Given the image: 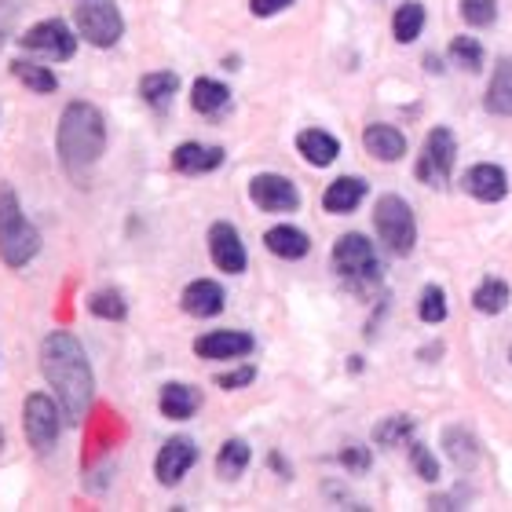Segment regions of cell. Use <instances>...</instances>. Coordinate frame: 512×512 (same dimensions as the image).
Instances as JSON below:
<instances>
[{"mask_svg":"<svg viewBox=\"0 0 512 512\" xmlns=\"http://www.w3.org/2000/svg\"><path fill=\"white\" fill-rule=\"evenodd\" d=\"M41 370L48 377V384L55 388L59 403H63V414L70 421H81L92 406V366L85 359V348L77 341L74 333H52L44 337L41 344Z\"/></svg>","mask_w":512,"mask_h":512,"instance_id":"6da1fadb","label":"cell"},{"mask_svg":"<svg viewBox=\"0 0 512 512\" xmlns=\"http://www.w3.org/2000/svg\"><path fill=\"white\" fill-rule=\"evenodd\" d=\"M107 147V121L92 103H70L59 118V158L70 176H85Z\"/></svg>","mask_w":512,"mask_h":512,"instance_id":"7a4b0ae2","label":"cell"},{"mask_svg":"<svg viewBox=\"0 0 512 512\" xmlns=\"http://www.w3.org/2000/svg\"><path fill=\"white\" fill-rule=\"evenodd\" d=\"M41 249V238L33 224L22 216L19 194L11 187H0V260L8 267H26Z\"/></svg>","mask_w":512,"mask_h":512,"instance_id":"3957f363","label":"cell"},{"mask_svg":"<svg viewBox=\"0 0 512 512\" xmlns=\"http://www.w3.org/2000/svg\"><path fill=\"white\" fill-rule=\"evenodd\" d=\"M374 224H377V235L395 256H406L414 249L417 242V224H414V209L399 198V194H384L381 202H377V213H374Z\"/></svg>","mask_w":512,"mask_h":512,"instance_id":"277c9868","label":"cell"},{"mask_svg":"<svg viewBox=\"0 0 512 512\" xmlns=\"http://www.w3.org/2000/svg\"><path fill=\"white\" fill-rule=\"evenodd\" d=\"M333 267L348 278L352 286H374L381 278V264H377L374 246L366 242V235H344L333 246Z\"/></svg>","mask_w":512,"mask_h":512,"instance_id":"5b68a950","label":"cell"},{"mask_svg":"<svg viewBox=\"0 0 512 512\" xmlns=\"http://www.w3.org/2000/svg\"><path fill=\"white\" fill-rule=\"evenodd\" d=\"M77 33H81L88 44H96V48H114V44L121 41V33H125L118 4H114V0L81 4V8H77Z\"/></svg>","mask_w":512,"mask_h":512,"instance_id":"8992f818","label":"cell"},{"mask_svg":"<svg viewBox=\"0 0 512 512\" xmlns=\"http://www.w3.org/2000/svg\"><path fill=\"white\" fill-rule=\"evenodd\" d=\"M454 158H458L454 132L450 128H432L425 139V150H421V161H417V180L443 187L450 180V172H454Z\"/></svg>","mask_w":512,"mask_h":512,"instance_id":"52a82bcc","label":"cell"},{"mask_svg":"<svg viewBox=\"0 0 512 512\" xmlns=\"http://www.w3.org/2000/svg\"><path fill=\"white\" fill-rule=\"evenodd\" d=\"M22 48L41 55L44 63H66V59H74L77 41L74 33L66 30V22L52 19V22H37L33 30L22 33Z\"/></svg>","mask_w":512,"mask_h":512,"instance_id":"ba28073f","label":"cell"},{"mask_svg":"<svg viewBox=\"0 0 512 512\" xmlns=\"http://www.w3.org/2000/svg\"><path fill=\"white\" fill-rule=\"evenodd\" d=\"M63 428V414L55 399H48L44 392H33L26 399V436H30L33 450H52Z\"/></svg>","mask_w":512,"mask_h":512,"instance_id":"9c48e42d","label":"cell"},{"mask_svg":"<svg viewBox=\"0 0 512 512\" xmlns=\"http://www.w3.org/2000/svg\"><path fill=\"white\" fill-rule=\"evenodd\" d=\"M249 194L253 202L264 209V213H293L300 205L297 187L286 180V176H275V172H260L249 180Z\"/></svg>","mask_w":512,"mask_h":512,"instance_id":"30bf717a","label":"cell"},{"mask_svg":"<svg viewBox=\"0 0 512 512\" xmlns=\"http://www.w3.org/2000/svg\"><path fill=\"white\" fill-rule=\"evenodd\" d=\"M194 461H198V447H194L191 439L176 436L161 447L158 461H154V476H158V483H165V487H176V483L191 472Z\"/></svg>","mask_w":512,"mask_h":512,"instance_id":"8fae6325","label":"cell"},{"mask_svg":"<svg viewBox=\"0 0 512 512\" xmlns=\"http://www.w3.org/2000/svg\"><path fill=\"white\" fill-rule=\"evenodd\" d=\"M209 253H213V264L227 275H242L246 271V246L231 224H213L209 227Z\"/></svg>","mask_w":512,"mask_h":512,"instance_id":"7c38bea8","label":"cell"},{"mask_svg":"<svg viewBox=\"0 0 512 512\" xmlns=\"http://www.w3.org/2000/svg\"><path fill=\"white\" fill-rule=\"evenodd\" d=\"M194 352L202 359H238V355L253 352V337L238 330H216V333H202L194 341Z\"/></svg>","mask_w":512,"mask_h":512,"instance_id":"4fadbf2b","label":"cell"},{"mask_svg":"<svg viewBox=\"0 0 512 512\" xmlns=\"http://www.w3.org/2000/svg\"><path fill=\"white\" fill-rule=\"evenodd\" d=\"M465 191L476 202H502L505 194H509V176L498 165H472L465 172Z\"/></svg>","mask_w":512,"mask_h":512,"instance_id":"5bb4252c","label":"cell"},{"mask_svg":"<svg viewBox=\"0 0 512 512\" xmlns=\"http://www.w3.org/2000/svg\"><path fill=\"white\" fill-rule=\"evenodd\" d=\"M172 165L183 176H202V172H213L224 165V150L202 147V143H180V147L172 150Z\"/></svg>","mask_w":512,"mask_h":512,"instance_id":"9a60e30c","label":"cell"},{"mask_svg":"<svg viewBox=\"0 0 512 512\" xmlns=\"http://www.w3.org/2000/svg\"><path fill=\"white\" fill-rule=\"evenodd\" d=\"M183 311L194 315V319H213L224 311V289L216 286V282H191V286L183 289Z\"/></svg>","mask_w":512,"mask_h":512,"instance_id":"2e32d148","label":"cell"},{"mask_svg":"<svg viewBox=\"0 0 512 512\" xmlns=\"http://www.w3.org/2000/svg\"><path fill=\"white\" fill-rule=\"evenodd\" d=\"M366 198V183L355 180V176H341V180H333L322 194V209L326 213H352L359 209V202Z\"/></svg>","mask_w":512,"mask_h":512,"instance_id":"e0dca14e","label":"cell"},{"mask_svg":"<svg viewBox=\"0 0 512 512\" xmlns=\"http://www.w3.org/2000/svg\"><path fill=\"white\" fill-rule=\"evenodd\" d=\"M363 143L377 161H399L406 154L403 132H399V128H392V125H370L363 132Z\"/></svg>","mask_w":512,"mask_h":512,"instance_id":"ac0fdd59","label":"cell"},{"mask_svg":"<svg viewBox=\"0 0 512 512\" xmlns=\"http://www.w3.org/2000/svg\"><path fill=\"white\" fill-rule=\"evenodd\" d=\"M198 406H202V392L198 388H187V384H176V381L161 388V414L172 417V421L194 417Z\"/></svg>","mask_w":512,"mask_h":512,"instance_id":"d6986e66","label":"cell"},{"mask_svg":"<svg viewBox=\"0 0 512 512\" xmlns=\"http://www.w3.org/2000/svg\"><path fill=\"white\" fill-rule=\"evenodd\" d=\"M487 110L498 114V118H512V59H498L494 66V77H491V88H487Z\"/></svg>","mask_w":512,"mask_h":512,"instance_id":"ffe728a7","label":"cell"},{"mask_svg":"<svg viewBox=\"0 0 512 512\" xmlns=\"http://www.w3.org/2000/svg\"><path fill=\"white\" fill-rule=\"evenodd\" d=\"M297 150L311 165H330V161L341 154V143H337L330 132H322V128H304L297 136Z\"/></svg>","mask_w":512,"mask_h":512,"instance_id":"44dd1931","label":"cell"},{"mask_svg":"<svg viewBox=\"0 0 512 512\" xmlns=\"http://www.w3.org/2000/svg\"><path fill=\"white\" fill-rule=\"evenodd\" d=\"M267 249L275 256H282V260H300V256H308L311 242L304 231H297V227H271L264 235Z\"/></svg>","mask_w":512,"mask_h":512,"instance_id":"7402d4cb","label":"cell"},{"mask_svg":"<svg viewBox=\"0 0 512 512\" xmlns=\"http://www.w3.org/2000/svg\"><path fill=\"white\" fill-rule=\"evenodd\" d=\"M11 74L19 77L22 85L30 88V92H41V96H48V92H55V88H59L55 74H52V70H48L44 63H30V59H15V63H11Z\"/></svg>","mask_w":512,"mask_h":512,"instance_id":"603a6c76","label":"cell"},{"mask_svg":"<svg viewBox=\"0 0 512 512\" xmlns=\"http://www.w3.org/2000/svg\"><path fill=\"white\" fill-rule=\"evenodd\" d=\"M249 458H253V450H249L246 439H227L224 447H220L216 469H220V476H227V480H235V476H242V472H246Z\"/></svg>","mask_w":512,"mask_h":512,"instance_id":"cb8c5ba5","label":"cell"},{"mask_svg":"<svg viewBox=\"0 0 512 512\" xmlns=\"http://www.w3.org/2000/svg\"><path fill=\"white\" fill-rule=\"evenodd\" d=\"M176 88H180V77L165 70V74H147V77H143L139 96L147 99L150 107H169V99L176 96Z\"/></svg>","mask_w":512,"mask_h":512,"instance_id":"d4e9b609","label":"cell"},{"mask_svg":"<svg viewBox=\"0 0 512 512\" xmlns=\"http://www.w3.org/2000/svg\"><path fill=\"white\" fill-rule=\"evenodd\" d=\"M191 103L198 114H216V110L227 103V88L220 81H209V77H198L191 88Z\"/></svg>","mask_w":512,"mask_h":512,"instance_id":"484cf974","label":"cell"},{"mask_svg":"<svg viewBox=\"0 0 512 512\" xmlns=\"http://www.w3.org/2000/svg\"><path fill=\"white\" fill-rule=\"evenodd\" d=\"M421 26H425V8L421 4H403V8H395V19H392V30H395V41L399 44H410L421 33Z\"/></svg>","mask_w":512,"mask_h":512,"instance_id":"4316f807","label":"cell"},{"mask_svg":"<svg viewBox=\"0 0 512 512\" xmlns=\"http://www.w3.org/2000/svg\"><path fill=\"white\" fill-rule=\"evenodd\" d=\"M472 304H476V311H483V315H498V311H505V304H509V286L498 282V278H487V282L472 293Z\"/></svg>","mask_w":512,"mask_h":512,"instance_id":"83f0119b","label":"cell"},{"mask_svg":"<svg viewBox=\"0 0 512 512\" xmlns=\"http://www.w3.org/2000/svg\"><path fill=\"white\" fill-rule=\"evenodd\" d=\"M88 308H92V315H99V319H110V322H121L128 315V304L121 300L118 289H99V293H92Z\"/></svg>","mask_w":512,"mask_h":512,"instance_id":"f1b7e54d","label":"cell"},{"mask_svg":"<svg viewBox=\"0 0 512 512\" xmlns=\"http://www.w3.org/2000/svg\"><path fill=\"white\" fill-rule=\"evenodd\" d=\"M410 432H414V417L399 414V417H388V421H381V425H377V432H374V439H377V447H399V443H406V439H410Z\"/></svg>","mask_w":512,"mask_h":512,"instance_id":"f546056e","label":"cell"},{"mask_svg":"<svg viewBox=\"0 0 512 512\" xmlns=\"http://www.w3.org/2000/svg\"><path fill=\"white\" fill-rule=\"evenodd\" d=\"M450 55H454V63L465 66V70H480L483 66V44L476 37H454L450 41Z\"/></svg>","mask_w":512,"mask_h":512,"instance_id":"4dcf8cb0","label":"cell"},{"mask_svg":"<svg viewBox=\"0 0 512 512\" xmlns=\"http://www.w3.org/2000/svg\"><path fill=\"white\" fill-rule=\"evenodd\" d=\"M417 315L425 322H443L447 319V300H443V289L425 286L421 289V300H417Z\"/></svg>","mask_w":512,"mask_h":512,"instance_id":"1f68e13d","label":"cell"},{"mask_svg":"<svg viewBox=\"0 0 512 512\" xmlns=\"http://www.w3.org/2000/svg\"><path fill=\"white\" fill-rule=\"evenodd\" d=\"M461 19L469 26H491L498 19V0H461Z\"/></svg>","mask_w":512,"mask_h":512,"instance_id":"d6a6232c","label":"cell"},{"mask_svg":"<svg viewBox=\"0 0 512 512\" xmlns=\"http://www.w3.org/2000/svg\"><path fill=\"white\" fill-rule=\"evenodd\" d=\"M447 450H450V458L458 461V465H465V469L476 465V458H480V454H476V443H472L465 432H454V428L447 432Z\"/></svg>","mask_w":512,"mask_h":512,"instance_id":"836d02e7","label":"cell"},{"mask_svg":"<svg viewBox=\"0 0 512 512\" xmlns=\"http://www.w3.org/2000/svg\"><path fill=\"white\" fill-rule=\"evenodd\" d=\"M410 458H414V469H417V476H421V480H439V465H436V458H432V454H428L425 447H421V443H414V447H410Z\"/></svg>","mask_w":512,"mask_h":512,"instance_id":"e575fe53","label":"cell"},{"mask_svg":"<svg viewBox=\"0 0 512 512\" xmlns=\"http://www.w3.org/2000/svg\"><path fill=\"white\" fill-rule=\"evenodd\" d=\"M19 0H0V48L8 44L11 37V26H15V19H19Z\"/></svg>","mask_w":512,"mask_h":512,"instance_id":"d590c367","label":"cell"},{"mask_svg":"<svg viewBox=\"0 0 512 512\" xmlns=\"http://www.w3.org/2000/svg\"><path fill=\"white\" fill-rule=\"evenodd\" d=\"M253 377H256L253 366H242V370H235V374H220L216 384H220V388H242V384H253Z\"/></svg>","mask_w":512,"mask_h":512,"instance_id":"8d00e7d4","label":"cell"},{"mask_svg":"<svg viewBox=\"0 0 512 512\" xmlns=\"http://www.w3.org/2000/svg\"><path fill=\"white\" fill-rule=\"evenodd\" d=\"M293 0H249V8H253V15H260V19H267V15H278V11H286Z\"/></svg>","mask_w":512,"mask_h":512,"instance_id":"74e56055","label":"cell"},{"mask_svg":"<svg viewBox=\"0 0 512 512\" xmlns=\"http://www.w3.org/2000/svg\"><path fill=\"white\" fill-rule=\"evenodd\" d=\"M344 461H348V465H359V469H366V465H370V454H359V450H348V454H344Z\"/></svg>","mask_w":512,"mask_h":512,"instance_id":"f35d334b","label":"cell"},{"mask_svg":"<svg viewBox=\"0 0 512 512\" xmlns=\"http://www.w3.org/2000/svg\"><path fill=\"white\" fill-rule=\"evenodd\" d=\"M0 447H4V439H0Z\"/></svg>","mask_w":512,"mask_h":512,"instance_id":"ab89813d","label":"cell"}]
</instances>
